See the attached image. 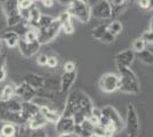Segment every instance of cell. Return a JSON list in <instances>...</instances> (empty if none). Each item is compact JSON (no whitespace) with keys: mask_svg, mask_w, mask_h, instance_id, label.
Wrapping results in <instances>:
<instances>
[{"mask_svg":"<svg viewBox=\"0 0 153 137\" xmlns=\"http://www.w3.org/2000/svg\"><path fill=\"white\" fill-rule=\"evenodd\" d=\"M118 66V71H119V90L126 94H138L140 93V80L137 78L136 73H135L130 67L127 66Z\"/></svg>","mask_w":153,"mask_h":137,"instance_id":"1","label":"cell"},{"mask_svg":"<svg viewBox=\"0 0 153 137\" xmlns=\"http://www.w3.org/2000/svg\"><path fill=\"white\" fill-rule=\"evenodd\" d=\"M66 12L81 23H88L91 19V7L88 2H83L80 0L72 1V4L68 6Z\"/></svg>","mask_w":153,"mask_h":137,"instance_id":"2","label":"cell"},{"mask_svg":"<svg viewBox=\"0 0 153 137\" xmlns=\"http://www.w3.org/2000/svg\"><path fill=\"white\" fill-rule=\"evenodd\" d=\"M126 131L128 137H138L140 135V120L137 117V112L134 105L128 104L127 118H126Z\"/></svg>","mask_w":153,"mask_h":137,"instance_id":"3","label":"cell"},{"mask_svg":"<svg viewBox=\"0 0 153 137\" xmlns=\"http://www.w3.org/2000/svg\"><path fill=\"white\" fill-rule=\"evenodd\" d=\"M61 31V22L55 19L53 21L49 26H47L45 29H39L38 30V41L40 45L48 44L57 37V34Z\"/></svg>","mask_w":153,"mask_h":137,"instance_id":"4","label":"cell"},{"mask_svg":"<svg viewBox=\"0 0 153 137\" xmlns=\"http://www.w3.org/2000/svg\"><path fill=\"white\" fill-rule=\"evenodd\" d=\"M119 80H120L119 76H117L114 73H106L101 77L98 86L102 91L110 94L119 88Z\"/></svg>","mask_w":153,"mask_h":137,"instance_id":"5","label":"cell"},{"mask_svg":"<svg viewBox=\"0 0 153 137\" xmlns=\"http://www.w3.org/2000/svg\"><path fill=\"white\" fill-rule=\"evenodd\" d=\"M91 16L100 20H106L112 17V5L108 0H101L94 7H91Z\"/></svg>","mask_w":153,"mask_h":137,"instance_id":"6","label":"cell"},{"mask_svg":"<svg viewBox=\"0 0 153 137\" xmlns=\"http://www.w3.org/2000/svg\"><path fill=\"white\" fill-rule=\"evenodd\" d=\"M79 110V101H78V91H72L66 98L65 106L61 113V117L72 118L73 114Z\"/></svg>","mask_w":153,"mask_h":137,"instance_id":"7","label":"cell"},{"mask_svg":"<svg viewBox=\"0 0 153 137\" xmlns=\"http://www.w3.org/2000/svg\"><path fill=\"white\" fill-rule=\"evenodd\" d=\"M40 46L41 45L39 44L38 40L29 42V41L24 40L23 38H19V44H17L19 53H21L24 57H26V59L32 57L33 55H36V54L39 52V49H40Z\"/></svg>","mask_w":153,"mask_h":137,"instance_id":"8","label":"cell"},{"mask_svg":"<svg viewBox=\"0 0 153 137\" xmlns=\"http://www.w3.org/2000/svg\"><path fill=\"white\" fill-rule=\"evenodd\" d=\"M102 116L103 117H105L106 119H108L112 124H114V126L117 127V130L120 131L123 128V121H122V118L121 116L118 113V111L115 110L113 106H110V105H106V106H104L102 110Z\"/></svg>","mask_w":153,"mask_h":137,"instance_id":"9","label":"cell"},{"mask_svg":"<svg viewBox=\"0 0 153 137\" xmlns=\"http://www.w3.org/2000/svg\"><path fill=\"white\" fill-rule=\"evenodd\" d=\"M1 1V9L6 17L15 16L21 14L19 9V0H0Z\"/></svg>","mask_w":153,"mask_h":137,"instance_id":"10","label":"cell"},{"mask_svg":"<svg viewBox=\"0 0 153 137\" xmlns=\"http://www.w3.org/2000/svg\"><path fill=\"white\" fill-rule=\"evenodd\" d=\"M78 101H79V110L86 116V119H88L94 109V104L91 99L85 93L78 91Z\"/></svg>","mask_w":153,"mask_h":137,"instance_id":"11","label":"cell"},{"mask_svg":"<svg viewBox=\"0 0 153 137\" xmlns=\"http://www.w3.org/2000/svg\"><path fill=\"white\" fill-rule=\"evenodd\" d=\"M74 121L72 118L61 117L58 121L55 124V129L59 134H73V128H74Z\"/></svg>","mask_w":153,"mask_h":137,"instance_id":"12","label":"cell"},{"mask_svg":"<svg viewBox=\"0 0 153 137\" xmlns=\"http://www.w3.org/2000/svg\"><path fill=\"white\" fill-rule=\"evenodd\" d=\"M135 57H136V55H135L134 50L126 49V50H122V52L118 53L115 55V63H117V65L130 67V65L134 62Z\"/></svg>","mask_w":153,"mask_h":137,"instance_id":"13","label":"cell"},{"mask_svg":"<svg viewBox=\"0 0 153 137\" xmlns=\"http://www.w3.org/2000/svg\"><path fill=\"white\" fill-rule=\"evenodd\" d=\"M76 71L72 72H64L61 77V84H59V91L62 94H65L66 91L70 90L73 82L76 81Z\"/></svg>","mask_w":153,"mask_h":137,"instance_id":"14","label":"cell"},{"mask_svg":"<svg viewBox=\"0 0 153 137\" xmlns=\"http://www.w3.org/2000/svg\"><path fill=\"white\" fill-rule=\"evenodd\" d=\"M21 105H22L21 114L26 120V122H29L31 117L40 112V107L36 103H33L32 101L31 102H21Z\"/></svg>","mask_w":153,"mask_h":137,"instance_id":"15","label":"cell"},{"mask_svg":"<svg viewBox=\"0 0 153 137\" xmlns=\"http://www.w3.org/2000/svg\"><path fill=\"white\" fill-rule=\"evenodd\" d=\"M23 81H25L27 85L33 87L34 89H40L45 86V78L36 73H26L23 78Z\"/></svg>","mask_w":153,"mask_h":137,"instance_id":"16","label":"cell"},{"mask_svg":"<svg viewBox=\"0 0 153 137\" xmlns=\"http://www.w3.org/2000/svg\"><path fill=\"white\" fill-rule=\"evenodd\" d=\"M40 113L44 116L48 124H56L58 119L61 118V113H58L56 109H51V107H46V106L40 107Z\"/></svg>","mask_w":153,"mask_h":137,"instance_id":"17","label":"cell"},{"mask_svg":"<svg viewBox=\"0 0 153 137\" xmlns=\"http://www.w3.org/2000/svg\"><path fill=\"white\" fill-rule=\"evenodd\" d=\"M19 38H21V37H19L17 33L13 32V31H9V30L4 31L2 34H1V39H2V41H5L6 45L8 46L9 48L17 47Z\"/></svg>","mask_w":153,"mask_h":137,"instance_id":"18","label":"cell"},{"mask_svg":"<svg viewBox=\"0 0 153 137\" xmlns=\"http://www.w3.org/2000/svg\"><path fill=\"white\" fill-rule=\"evenodd\" d=\"M47 124H48L47 120L39 112L37 114H34L33 117H31V119L27 122V126L30 127V129H38V128H44Z\"/></svg>","mask_w":153,"mask_h":137,"instance_id":"19","label":"cell"},{"mask_svg":"<svg viewBox=\"0 0 153 137\" xmlns=\"http://www.w3.org/2000/svg\"><path fill=\"white\" fill-rule=\"evenodd\" d=\"M15 90H16V85H14V84H8V85H6L2 88V90H1L0 101L6 102L8 99L13 98L15 96Z\"/></svg>","mask_w":153,"mask_h":137,"instance_id":"20","label":"cell"},{"mask_svg":"<svg viewBox=\"0 0 153 137\" xmlns=\"http://www.w3.org/2000/svg\"><path fill=\"white\" fill-rule=\"evenodd\" d=\"M16 134H17V126L10 122H5L0 133L2 137H16Z\"/></svg>","mask_w":153,"mask_h":137,"instance_id":"21","label":"cell"},{"mask_svg":"<svg viewBox=\"0 0 153 137\" xmlns=\"http://www.w3.org/2000/svg\"><path fill=\"white\" fill-rule=\"evenodd\" d=\"M29 29H30L29 23H27L26 21L22 20L19 24H16V25H14V26H10V27H8L7 30H9V31H13V32L17 33L19 37L22 38V37H24V34H25L26 31H27Z\"/></svg>","mask_w":153,"mask_h":137,"instance_id":"22","label":"cell"},{"mask_svg":"<svg viewBox=\"0 0 153 137\" xmlns=\"http://www.w3.org/2000/svg\"><path fill=\"white\" fill-rule=\"evenodd\" d=\"M36 96H37V89H34L33 87H31L30 85L26 84L25 88H24V91H23V94H22V96H21L22 102H31Z\"/></svg>","mask_w":153,"mask_h":137,"instance_id":"23","label":"cell"},{"mask_svg":"<svg viewBox=\"0 0 153 137\" xmlns=\"http://www.w3.org/2000/svg\"><path fill=\"white\" fill-rule=\"evenodd\" d=\"M137 57L144 64H147V65H152L153 64V52L149 50V49H144L142 52L137 53Z\"/></svg>","mask_w":153,"mask_h":137,"instance_id":"24","label":"cell"},{"mask_svg":"<svg viewBox=\"0 0 153 137\" xmlns=\"http://www.w3.org/2000/svg\"><path fill=\"white\" fill-rule=\"evenodd\" d=\"M5 105H6V109L10 112H21L22 110V105H21V102L15 99V98H10L5 102Z\"/></svg>","mask_w":153,"mask_h":137,"instance_id":"25","label":"cell"},{"mask_svg":"<svg viewBox=\"0 0 153 137\" xmlns=\"http://www.w3.org/2000/svg\"><path fill=\"white\" fill-rule=\"evenodd\" d=\"M108 31V24H101V25L96 26L95 29H93L91 31V37L96 40H101L103 34Z\"/></svg>","mask_w":153,"mask_h":137,"instance_id":"26","label":"cell"},{"mask_svg":"<svg viewBox=\"0 0 153 137\" xmlns=\"http://www.w3.org/2000/svg\"><path fill=\"white\" fill-rule=\"evenodd\" d=\"M55 20L51 15H46V14H41L40 19L38 21V30L39 29H45L47 26H49L53 23V21Z\"/></svg>","mask_w":153,"mask_h":137,"instance_id":"27","label":"cell"},{"mask_svg":"<svg viewBox=\"0 0 153 137\" xmlns=\"http://www.w3.org/2000/svg\"><path fill=\"white\" fill-rule=\"evenodd\" d=\"M93 136L95 137H112L113 135L111 133H108L105 127H103L101 124H96L93 130Z\"/></svg>","mask_w":153,"mask_h":137,"instance_id":"28","label":"cell"},{"mask_svg":"<svg viewBox=\"0 0 153 137\" xmlns=\"http://www.w3.org/2000/svg\"><path fill=\"white\" fill-rule=\"evenodd\" d=\"M108 31H110V32L112 33V34H114V36H118V34L122 31L121 22H119V21H113V22L108 23Z\"/></svg>","mask_w":153,"mask_h":137,"instance_id":"29","label":"cell"},{"mask_svg":"<svg viewBox=\"0 0 153 137\" xmlns=\"http://www.w3.org/2000/svg\"><path fill=\"white\" fill-rule=\"evenodd\" d=\"M31 136V129L27 124L17 126V134L16 137H30Z\"/></svg>","mask_w":153,"mask_h":137,"instance_id":"30","label":"cell"},{"mask_svg":"<svg viewBox=\"0 0 153 137\" xmlns=\"http://www.w3.org/2000/svg\"><path fill=\"white\" fill-rule=\"evenodd\" d=\"M24 40L26 41H29V42H31V41H36V40H38V30L37 29H33V27H30L26 33L24 34V37H22Z\"/></svg>","mask_w":153,"mask_h":137,"instance_id":"31","label":"cell"},{"mask_svg":"<svg viewBox=\"0 0 153 137\" xmlns=\"http://www.w3.org/2000/svg\"><path fill=\"white\" fill-rule=\"evenodd\" d=\"M144 49H146V41L142 37L135 40L134 44H133V50L136 53H140L142 50H144Z\"/></svg>","mask_w":153,"mask_h":137,"instance_id":"32","label":"cell"},{"mask_svg":"<svg viewBox=\"0 0 153 137\" xmlns=\"http://www.w3.org/2000/svg\"><path fill=\"white\" fill-rule=\"evenodd\" d=\"M21 21H22V16H21V14H19V15H15V16H9V17H6L7 26H8V27H10V26H14V25H16V24H19Z\"/></svg>","mask_w":153,"mask_h":137,"instance_id":"33","label":"cell"},{"mask_svg":"<svg viewBox=\"0 0 153 137\" xmlns=\"http://www.w3.org/2000/svg\"><path fill=\"white\" fill-rule=\"evenodd\" d=\"M72 119H73V121H74V124H81L83 121L86 120V116H85V114H83L80 110H78V111L73 114Z\"/></svg>","mask_w":153,"mask_h":137,"instance_id":"34","label":"cell"},{"mask_svg":"<svg viewBox=\"0 0 153 137\" xmlns=\"http://www.w3.org/2000/svg\"><path fill=\"white\" fill-rule=\"evenodd\" d=\"M61 30H63L65 33L71 34V33L74 32V26L71 23V21H68V22H64L61 24Z\"/></svg>","mask_w":153,"mask_h":137,"instance_id":"35","label":"cell"},{"mask_svg":"<svg viewBox=\"0 0 153 137\" xmlns=\"http://www.w3.org/2000/svg\"><path fill=\"white\" fill-rule=\"evenodd\" d=\"M115 40V36L114 34H112V33L110 32V31H106V32L103 34V37L101 38L100 41H102V42H105V44H110V42H113Z\"/></svg>","mask_w":153,"mask_h":137,"instance_id":"36","label":"cell"},{"mask_svg":"<svg viewBox=\"0 0 153 137\" xmlns=\"http://www.w3.org/2000/svg\"><path fill=\"white\" fill-rule=\"evenodd\" d=\"M30 137H47V133L44 128L31 129V136Z\"/></svg>","mask_w":153,"mask_h":137,"instance_id":"37","label":"cell"},{"mask_svg":"<svg viewBox=\"0 0 153 137\" xmlns=\"http://www.w3.org/2000/svg\"><path fill=\"white\" fill-rule=\"evenodd\" d=\"M34 5V0H19V9H30Z\"/></svg>","mask_w":153,"mask_h":137,"instance_id":"38","label":"cell"},{"mask_svg":"<svg viewBox=\"0 0 153 137\" xmlns=\"http://www.w3.org/2000/svg\"><path fill=\"white\" fill-rule=\"evenodd\" d=\"M94 127H95V124H91L88 119H86L82 124H81V128H82V129H85V130H87V131H90V133H93V130H94Z\"/></svg>","mask_w":153,"mask_h":137,"instance_id":"39","label":"cell"},{"mask_svg":"<svg viewBox=\"0 0 153 137\" xmlns=\"http://www.w3.org/2000/svg\"><path fill=\"white\" fill-rule=\"evenodd\" d=\"M47 65L49 66V67H51V69L56 67V66L58 65V59H57V57H55V56H48Z\"/></svg>","mask_w":153,"mask_h":137,"instance_id":"40","label":"cell"},{"mask_svg":"<svg viewBox=\"0 0 153 137\" xmlns=\"http://www.w3.org/2000/svg\"><path fill=\"white\" fill-rule=\"evenodd\" d=\"M142 38L146 41V44H147V42L153 44V31L149 30L147 32H144V33H143V36H142Z\"/></svg>","mask_w":153,"mask_h":137,"instance_id":"41","label":"cell"},{"mask_svg":"<svg viewBox=\"0 0 153 137\" xmlns=\"http://www.w3.org/2000/svg\"><path fill=\"white\" fill-rule=\"evenodd\" d=\"M63 69H64V72H72V71H76V64H74L73 62H71V61H69V62H66V63L64 64Z\"/></svg>","mask_w":153,"mask_h":137,"instance_id":"42","label":"cell"},{"mask_svg":"<svg viewBox=\"0 0 153 137\" xmlns=\"http://www.w3.org/2000/svg\"><path fill=\"white\" fill-rule=\"evenodd\" d=\"M71 17H72V16H71V15L68 13V12H64V13H62L61 15H59V16H58L57 20L59 21V22H61V24H62V23H64V22L71 21Z\"/></svg>","mask_w":153,"mask_h":137,"instance_id":"43","label":"cell"},{"mask_svg":"<svg viewBox=\"0 0 153 137\" xmlns=\"http://www.w3.org/2000/svg\"><path fill=\"white\" fill-rule=\"evenodd\" d=\"M47 61H48V56L45 55V54H41V55H39L38 59H37V63L41 66H46L47 65Z\"/></svg>","mask_w":153,"mask_h":137,"instance_id":"44","label":"cell"},{"mask_svg":"<svg viewBox=\"0 0 153 137\" xmlns=\"http://www.w3.org/2000/svg\"><path fill=\"white\" fill-rule=\"evenodd\" d=\"M123 4H125V0H112L111 1L112 7H121L123 6Z\"/></svg>","mask_w":153,"mask_h":137,"instance_id":"45","label":"cell"},{"mask_svg":"<svg viewBox=\"0 0 153 137\" xmlns=\"http://www.w3.org/2000/svg\"><path fill=\"white\" fill-rule=\"evenodd\" d=\"M81 130H82L81 124H74V128H73V134L74 135H76V136L79 137V135L81 134Z\"/></svg>","mask_w":153,"mask_h":137,"instance_id":"46","label":"cell"},{"mask_svg":"<svg viewBox=\"0 0 153 137\" xmlns=\"http://www.w3.org/2000/svg\"><path fill=\"white\" fill-rule=\"evenodd\" d=\"M5 65H6V56H5V54L0 53V69L5 67Z\"/></svg>","mask_w":153,"mask_h":137,"instance_id":"47","label":"cell"},{"mask_svg":"<svg viewBox=\"0 0 153 137\" xmlns=\"http://www.w3.org/2000/svg\"><path fill=\"white\" fill-rule=\"evenodd\" d=\"M6 76H7L6 69H5V67L0 69V82H2V81L6 79Z\"/></svg>","mask_w":153,"mask_h":137,"instance_id":"48","label":"cell"},{"mask_svg":"<svg viewBox=\"0 0 153 137\" xmlns=\"http://www.w3.org/2000/svg\"><path fill=\"white\" fill-rule=\"evenodd\" d=\"M138 5L144 9L149 8V0H138Z\"/></svg>","mask_w":153,"mask_h":137,"instance_id":"49","label":"cell"},{"mask_svg":"<svg viewBox=\"0 0 153 137\" xmlns=\"http://www.w3.org/2000/svg\"><path fill=\"white\" fill-rule=\"evenodd\" d=\"M54 1H57L58 4H61V5H65V6H69L72 4V1H74V0H54Z\"/></svg>","mask_w":153,"mask_h":137,"instance_id":"50","label":"cell"},{"mask_svg":"<svg viewBox=\"0 0 153 137\" xmlns=\"http://www.w3.org/2000/svg\"><path fill=\"white\" fill-rule=\"evenodd\" d=\"M41 2L46 7H51L54 5V0H41Z\"/></svg>","mask_w":153,"mask_h":137,"instance_id":"51","label":"cell"},{"mask_svg":"<svg viewBox=\"0 0 153 137\" xmlns=\"http://www.w3.org/2000/svg\"><path fill=\"white\" fill-rule=\"evenodd\" d=\"M58 137H73V134H59Z\"/></svg>","mask_w":153,"mask_h":137,"instance_id":"52","label":"cell"},{"mask_svg":"<svg viewBox=\"0 0 153 137\" xmlns=\"http://www.w3.org/2000/svg\"><path fill=\"white\" fill-rule=\"evenodd\" d=\"M147 9H153V0H149V8Z\"/></svg>","mask_w":153,"mask_h":137,"instance_id":"53","label":"cell"},{"mask_svg":"<svg viewBox=\"0 0 153 137\" xmlns=\"http://www.w3.org/2000/svg\"><path fill=\"white\" fill-rule=\"evenodd\" d=\"M150 30L153 31V17L151 19V21H150Z\"/></svg>","mask_w":153,"mask_h":137,"instance_id":"54","label":"cell"},{"mask_svg":"<svg viewBox=\"0 0 153 137\" xmlns=\"http://www.w3.org/2000/svg\"><path fill=\"white\" fill-rule=\"evenodd\" d=\"M1 49H2V39H1V34H0V53H1Z\"/></svg>","mask_w":153,"mask_h":137,"instance_id":"55","label":"cell"},{"mask_svg":"<svg viewBox=\"0 0 153 137\" xmlns=\"http://www.w3.org/2000/svg\"><path fill=\"white\" fill-rule=\"evenodd\" d=\"M4 124H5V122L0 120V133H1V129H2V126H4Z\"/></svg>","mask_w":153,"mask_h":137,"instance_id":"56","label":"cell"},{"mask_svg":"<svg viewBox=\"0 0 153 137\" xmlns=\"http://www.w3.org/2000/svg\"><path fill=\"white\" fill-rule=\"evenodd\" d=\"M80 1H83V2H88L89 0H80Z\"/></svg>","mask_w":153,"mask_h":137,"instance_id":"57","label":"cell"},{"mask_svg":"<svg viewBox=\"0 0 153 137\" xmlns=\"http://www.w3.org/2000/svg\"><path fill=\"white\" fill-rule=\"evenodd\" d=\"M0 137H2V136H1V135H0Z\"/></svg>","mask_w":153,"mask_h":137,"instance_id":"58","label":"cell"}]
</instances>
